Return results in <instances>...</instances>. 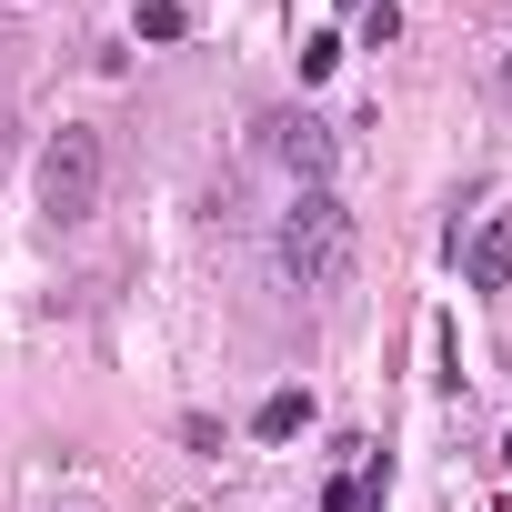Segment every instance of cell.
<instances>
[{"instance_id":"1","label":"cell","mask_w":512,"mask_h":512,"mask_svg":"<svg viewBox=\"0 0 512 512\" xmlns=\"http://www.w3.org/2000/svg\"><path fill=\"white\" fill-rule=\"evenodd\" d=\"M352 251H362V231H352L342 191H332V181L292 191V211H282V231H272L282 282H292V292H342V282H352Z\"/></svg>"},{"instance_id":"2","label":"cell","mask_w":512,"mask_h":512,"mask_svg":"<svg viewBox=\"0 0 512 512\" xmlns=\"http://www.w3.org/2000/svg\"><path fill=\"white\" fill-rule=\"evenodd\" d=\"M101 171H111L101 131H91V121H61V131L41 141V211H51L61 231H81V221L101 211Z\"/></svg>"},{"instance_id":"3","label":"cell","mask_w":512,"mask_h":512,"mask_svg":"<svg viewBox=\"0 0 512 512\" xmlns=\"http://www.w3.org/2000/svg\"><path fill=\"white\" fill-rule=\"evenodd\" d=\"M262 151L312 191V181H332V161H342V141H332V121H312V111H282V121H262Z\"/></svg>"},{"instance_id":"4","label":"cell","mask_w":512,"mask_h":512,"mask_svg":"<svg viewBox=\"0 0 512 512\" xmlns=\"http://www.w3.org/2000/svg\"><path fill=\"white\" fill-rule=\"evenodd\" d=\"M462 251V292H512V211H482L472 231H452Z\"/></svg>"},{"instance_id":"5","label":"cell","mask_w":512,"mask_h":512,"mask_svg":"<svg viewBox=\"0 0 512 512\" xmlns=\"http://www.w3.org/2000/svg\"><path fill=\"white\" fill-rule=\"evenodd\" d=\"M302 422H312V392H272L262 412H251V432H262V442H292Z\"/></svg>"},{"instance_id":"6","label":"cell","mask_w":512,"mask_h":512,"mask_svg":"<svg viewBox=\"0 0 512 512\" xmlns=\"http://www.w3.org/2000/svg\"><path fill=\"white\" fill-rule=\"evenodd\" d=\"M131 31H141V41H181V31H191V11H181V0H141Z\"/></svg>"},{"instance_id":"7","label":"cell","mask_w":512,"mask_h":512,"mask_svg":"<svg viewBox=\"0 0 512 512\" xmlns=\"http://www.w3.org/2000/svg\"><path fill=\"white\" fill-rule=\"evenodd\" d=\"M372 492H382V472H362V482H352V472H342V482H332V492H322V512H362V502H372Z\"/></svg>"},{"instance_id":"8","label":"cell","mask_w":512,"mask_h":512,"mask_svg":"<svg viewBox=\"0 0 512 512\" xmlns=\"http://www.w3.org/2000/svg\"><path fill=\"white\" fill-rule=\"evenodd\" d=\"M332 61H342V41H332V31H312V41H302V81H332Z\"/></svg>"},{"instance_id":"9","label":"cell","mask_w":512,"mask_h":512,"mask_svg":"<svg viewBox=\"0 0 512 512\" xmlns=\"http://www.w3.org/2000/svg\"><path fill=\"white\" fill-rule=\"evenodd\" d=\"M502 101H512V51H502Z\"/></svg>"},{"instance_id":"10","label":"cell","mask_w":512,"mask_h":512,"mask_svg":"<svg viewBox=\"0 0 512 512\" xmlns=\"http://www.w3.org/2000/svg\"><path fill=\"white\" fill-rule=\"evenodd\" d=\"M352 11H372V0H352Z\"/></svg>"},{"instance_id":"11","label":"cell","mask_w":512,"mask_h":512,"mask_svg":"<svg viewBox=\"0 0 512 512\" xmlns=\"http://www.w3.org/2000/svg\"><path fill=\"white\" fill-rule=\"evenodd\" d=\"M502 462H512V442H502Z\"/></svg>"}]
</instances>
